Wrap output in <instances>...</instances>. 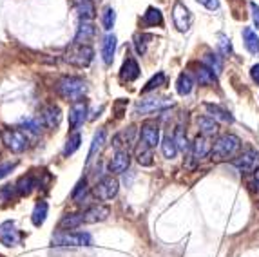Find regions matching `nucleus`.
<instances>
[{
  "label": "nucleus",
  "instance_id": "nucleus-45",
  "mask_svg": "<svg viewBox=\"0 0 259 257\" xmlns=\"http://www.w3.org/2000/svg\"><path fill=\"white\" fill-rule=\"evenodd\" d=\"M250 9H252V18H254V24H255V27L259 29V6L252 2V4H250Z\"/></svg>",
  "mask_w": 259,
  "mask_h": 257
},
{
  "label": "nucleus",
  "instance_id": "nucleus-8",
  "mask_svg": "<svg viewBox=\"0 0 259 257\" xmlns=\"http://www.w3.org/2000/svg\"><path fill=\"white\" fill-rule=\"evenodd\" d=\"M167 107H172V102L167 98H143L134 105L136 114H151L156 111H163Z\"/></svg>",
  "mask_w": 259,
  "mask_h": 257
},
{
  "label": "nucleus",
  "instance_id": "nucleus-1",
  "mask_svg": "<svg viewBox=\"0 0 259 257\" xmlns=\"http://www.w3.org/2000/svg\"><path fill=\"white\" fill-rule=\"evenodd\" d=\"M241 150V140L236 134H223L218 138V142L212 145L210 159L212 161H227L234 159Z\"/></svg>",
  "mask_w": 259,
  "mask_h": 257
},
{
  "label": "nucleus",
  "instance_id": "nucleus-34",
  "mask_svg": "<svg viewBox=\"0 0 259 257\" xmlns=\"http://www.w3.org/2000/svg\"><path fill=\"white\" fill-rule=\"evenodd\" d=\"M80 143H82V136L78 133L71 134L69 138H67V142H65V147H64V156H71L74 154L78 149H80Z\"/></svg>",
  "mask_w": 259,
  "mask_h": 257
},
{
  "label": "nucleus",
  "instance_id": "nucleus-33",
  "mask_svg": "<svg viewBox=\"0 0 259 257\" xmlns=\"http://www.w3.org/2000/svg\"><path fill=\"white\" fill-rule=\"evenodd\" d=\"M104 143H105V131H98V133L95 134V138H93L91 149H89V154H87V163L95 158L96 152L102 149V145H104Z\"/></svg>",
  "mask_w": 259,
  "mask_h": 257
},
{
  "label": "nucleus",
  "instance_id": "nucleus-40",
  "mask_svg": "<svg viewBox=\"0 0 259 257\" xmlns=\"http://www.w3.org/2000/svg\"><path fill=\"white\" fill-rule=\"evenodd\" d=\"M85 194H87V180L83 178V180L78 181L76 189L73 190V199L74 201H80V199L85 197Z\"/></svg>",
  "mask_w": 259,
  "mask_h": 257
},
{
  "label": "nucleus",
  "instance_id": "nucleus-21",
  "mask_svg": "<svg viewBox=\"0 0 259 257\" xmlns=\"http://www.w3.org/2000/svg\"><path fill=\"white\" fill-rule=\"evenodd\" d=\"M196 78H198V83L199 85H216L218 83V78H216V73L212 71L210 67H207V65H198L196 67Z\"/></svg>",
  "mask_w": 259,
  "mask_h": 257
},
{
  "label": "nucleus",
  "instance_id": "nucleus-26",
  "mask_svg": "<svg viewBox=\"0 0 259 257\" xmlns=\"http://www.w3.org/2000/svg\"><path fill=\"white\" fill-rule=\"evenodd\" d=\"M194 89V80L190 76L189 73H182L178 76V81H176V91L180 96H189Z\"/></svg>",
  "mask_w": 259,
  "mask_h": 257
},
{
  "label": "nucleus",
  "instance_id": "nucleus-12",
  "mask_svg": "<svg viewBox=\"0 0 259 257\" xmlns=\"http://www.w3.org/2000/svg\"><path fill=\"white\" fill-rule=\"evenodd\" d=\"M40 118H42V125L48 128H56L62 121V109L55 103H49L40 111Z\"/></svg>",
  "mask_w": 259,
  "mask_h": 257
},
{
  "label": "nucleus",
  "instance_id": "nucleus-15",
  "mask_svg": "<svg viewBox=\"0 0 259 257\" xmlns=\"http://www.w3.org/2000/svg\"><path fill=\"white\" fill-rule=\"evenodd\" d=\"M129 165H131L129 150H116L114 158L109 163V172L111 174H121V172H125L129 168Z\"/></svg>",
  "mask_w": 259,
  "mask_h": 257
},
{
  "label": "nucleus",
  "instance_id": "nucleus-32",
  "mask_svg": "<svg viewBox=\"0 0 259 257\" xmlns=\"http://www.w3.org/2000/svg\"><path fill=\"white\" fill-rule=\"evenodd\" d=\"M161 152H163V156L167 159L176 158V154H178V145H176V142H174L172 136H165L163 138V142H161Z\"/></svg>",
  "mask_w": 259,
  "mask_h": 257
},
{
  "label": "nucleus",
  "instance_id": "nucleus-36",
  "mask_svg": "<svg viewBox=\"0 0 259 257\" xmlns=\"http://www.w3.org/2000/svg\"><path fill=\"white\" fill-rule=\"evenodd\" d=\"M165 83H167V76H165V73H158L147 81V85L143 87L142 93L143 95H145V93H151V91L158 89V87H163Z\"/></svg>",
  "mask_w": 259,
  "mask_h": 257
},
{
  "label": "nucleus",
  "instance_id": "nucleus-37",
  "mask_svg": "<svg viewBox=\"0 0 259 257\" xmlns=\"http://www.w3.org/2000/svg\"><path fill=\"white\" fill-rule=\"evenodd\" d=\"M114 22H116V13H114V9L111 6L104 9V15H102V24H104V29L105 31H111L114 27Z\"/></svg>",
  "mask_w": 259,
  "mask_h": 257
},
{
  "label": "nucleus",
  "instance_id": "nucleus-7",
  "mask_svg": "<svg viewBox=\"0 0 259 257\" xmlns=\"http://www.w3.org/2000/svg\"><path fill=\"white\" fill-rule=\"evenodd\" d=\"M118 189H120V185H118V180L116 178L111 176H105L96 183L95 187V196L102 201H109L112 197H116L118 194Z\"/></svg>",
  "mask_w": 259,
  "mask_h": 257
},
{
  "label": "nucleus",
  "instance_id": "nucleus-11",
  "mask_svg": "<svg viewBox=\"0 0 259 257\" xmlns=\"http://www.w3.org/2000/svg\"><path fill=\"white\" fill-rule=\"evenodd\" d=\"M172 20H174V26L178 27V31H185L190 29V24H192V15L190 11L187 9V6L183 2H176L172 9Z\"/></svg>",
  "mask_w": 259,
  "mask_h": 257
},
{
  "label": "nucleus",
  "instance_id": "nucleus-24",
  "mask_svg": "<svg viewBox=\"0 0 259 257\" xmlns=\"http://www.w3.org/2000/svg\"><path fill=\"white\" fill-rule=\"evenodd\" d=\"M243 42H245V48L248 49V53L257 55L259 53V38H257V33H255L252 27H243Z\"/></svg>",
  "mask_w": 259,
  "mask_h": 257
},
{
  "label": "nucleus",
  "instance_id": "nucleus-14",
  "mask_svg": "<svg viewBox=\"0 0 259 257\" xmlns=\"http://www.w3.org/2000/svg\"><path fill=\"white\" fill-rule=\"evenodd\" d=\"M111 214V208L107 205H93L83 212V223H102L109 218Z\"/></svg>",
  "mask_w": 259,
  "mask_h": 257
},
{
  "label": "nucleus",
  "instance_id": "nucleus-13",
  "mask_svg": "<svg viewBox=\"0 0 259 257\" xmlns=\"http://www.w3.org/2000/svg\"><path fill=\"white\" fill-rule=\"evenodd\" d=\"M140 138H142L143 143H147L149 147L154 149L158 143H160V127L154 121H145L142 125V131H140Z\"/></svg>",
  "mask_w": 259,
  "mask_h": 257
},
{
  "label": "nucleus",
  "instance_id": "nucleus-31",
  "mask_svg": "<svg viewBox=\"0 0 259 257\" xmlns=\"http://www.w3.org/2000/svg\"><path fill=\"white\" fill-rule=\"evenodd\" d=\"M80 225H83V214H69L60 221L62 230H74Z\"/></svg>",
  "mask_w": 259,
  "mask_h": 257
},
{
  "label": "nucleus",
  "instance_id": "nucleus-3",
  "mask_svg": "<svg viewBox=\"0 0 259 257\" xmlns=\"http://www.w3.org/2000/svg\"><path fill=\"white\" fill-rule=\"evenodd\" d=\"M55 246H91L93 237L87 232H69L60 230L53 236Z\"/></svg>",
  "mask_w": 259,
  "mask_h": 257
},
{
  "label": "nucleus",
  "instance_id": "nucleus-22",
  "mask_svg": "<svg viewBox=\"0 0 259 257\" xmlns=\"http://www.w3.org/2000/svg\"><path fill=\"white\" fill-rule=\"evenodd\" d=\"M198 127H199L201 136H205V138L214 136V134H218V131H220L218 121L214 120V118H210V116H201V118H198Z\"/></svg>",
  "mask_w": 259,
  "mask_h": 257
},
{
  "label": "nucleus",
  "instance_id": "nucleus-42",
  "mask_svg": "<svg viewBox=\"0 0 259 257\" xmlns=\"http://www.w3.org/2000/svg\"><path fill=\"white\" fill-rule=\"evenodd\" d=\"M218 46H220V51L223 53V55L229 56L230 53H232V44H230V38H227L225 34H220V42H218Z\"/></svg>",
  "mask_w": 259,
  "mask_h": 257
},
{
  "label": "nucleus",
  "instance_id": "nucleus-9",
  "mask_svg": "<svg viewBox=\"0 0 259 257\" xmlns=\"http://www.w3.org/2000/svg\"><path fill=\"white\" fill-rule=\"evenodd\" d=\"M22 241V234L13 221H4L0 225V243L4 246H18Z\"/></svg>",
  "mask_w": 259,
  "mask_h": 257
},
{
  "label": "nucleus",
  "instance_id": "nucleus-5",
  "mask_svg": "<svg viewBox=\"0 0 259 257\" xmlns=\"http://www.w3.org/2000/svg\"><path fill=\"white\" fill-rule=\"evenodd\" d=\"M232 165L238 168L239 172L254 174L255 170H259V152L254 149L245 150L243 154H239L238 158L232 159Z\"/></svg>",
  "mask_w": 259,
  "mask_h": 257
},
{
  "label": "nucleus",
  "instance_id": "nucleus-20",
  "mask_svg": "<svg viewBox=\"0 0 259 257\" xmlns=\"http://www.w3.org/2000/svg\"><path fill=\"white\" fill-rule=\"evenodd\" d=\"M210 143H208V138L205 136H198L194 140V143H192V149H190V152H192V158L194 159H203L205 156L210 154Z\"/></svg>",
  "mask_w": 259,
  "mask_h": 257
},
{
  "label": "nucleus",
  "instance_id": "nucleus-27",
  "mask_svg": "<svg viewBox=\"0 0 259 257\" xmlns=\"http://www.w3.org/2000/svg\"><path fill=\"white\" fill-rule=\"evenodd\" d=\"M136 159H138L140 165L143 167H151L152 165V147H149L147 143H143L140 140L138 147H136Z\"/></svg>",
  "mask_w": 259,
  "mask_h": 257
},
{
  "label": "nucleus",
  "instance_id": "nucleus-47",
  "mask_svg": "<svg viewBox=\"0 0 259 257\" xmlns=\"http://www.w3.org/2000/svg\"><path fill=\"white\" fill-rule=\"evenodd\" d=\"M250 76H252V80L259 85V64H255L254 67L250 69Z\"/></svg>",
  "mask_w": 259,
  "mask_h": 257
},
{
  "label": "nucleus",
  "instance_id": "nucleus-16",
  "mask_svg": "<svg viewBox=\"0 0 259 257\" xmlns=\"http://www.w3.org/2000/svg\"><path fill=\"white\" fill-rule=\"evenodd\" d=\"M96 34V27L91 20H80L76 36H74V44H85Z\"/></svg>",
  "mask_w": 259,
  "mask_h": 257
},
{
  "label": "nucleus",
  "instance_id": "nucleus-30",
  "mask_svg": "<svg viewBox=\"0 0 259 257\" xmlns=\"http://www.w3.org/2000/svg\"><path fill=\"white\" fill-rule=\"evenodd\" d=\"M142 24L145 27H154V26H161L163 24V17H161V11L156 8H149L147 13L143 15Z\"/></svg>",
  "mask_w": 259,
  "mask_h": 257
},
{
  "label": "nucleus",
  "instance_id": "nucleus-43",
  "mask_svg": "<svg viewBox=\"0 0 259 257\" xmlns=\"http://www.w3.org/2000/svg\"><path fill=\"white\" fill-rule=\"evenodd\" d=\"M15 167H17V161H4V163H0V180H4V178L8 176L9 172L13 170Z\"/></svg>",
  "mask_w": 259,
  "mask_h": 257
},
{
  "label": "nucleus",
  "instance_id": "nucleus-17",
  "mask_svg": "<svg viewBox=\"0 0 259 257\" xmlns=\"http://www.w3.org/2000/svg\"><path fill=\"white\" fill-rule=\"evenodd\" d=\"M138 76H140L138 62L134 60V58H127V60L123 62V65H121V71H120L121 81H134Z\"/></svg>",
  "mask_w": 259,
  "mask_h": 257
},
{
  "label": "nucleus",
  "instance_id": "nucleus-39",
  "mask_svg": "<svg viewBox=\"0 0 259 257\" xmlns=\"http://www.w3.org/2000/svg\"><path fill=\"white\" fill-rule=\"evenodd\" d=\"M147 40H151V36H147V34H136L134 36V48H136L138 55H145V51H147Z\"/></svg>",
  "mask_w": 259,
  "mask_h": 257
},
{
  "label": "nucleus",
  "instance_id": "nucleus-28",
  "mask_svg": "<svg viewBox=\"0 0 259 257\" xmlns=\"http://www.w3.org/2000/svg\"><path fill=\"white\" fill-rule=\"evenodd\" d=\"M48 212H49V205L46 201H40L35 205L33 208V214H31V221L35 227H42L46 223V219H48Z\"/></svg>",
  "mask_w": 259,
  "mask_h": 257
},
{
  "label": "nucleus",
  "instance_id": "nucleus-25",
  "mask_svg": "<svg viewBox=\"0 0 259 257\" xmlns=\"http://www.w3.org/2000/svg\"><path fill=\"white\" fill-rule=\"evenodd\" d=\"M134 138H136V128L134 127L125 128L123 133L114 136V147H116L118 150H121V145H125V150H127L134 143Z\"/></svg>",
  "mask_w": 259,
  "mask_h": 257
},
{
  "label": "nucleus",
  "instance_id": "nucleus-18",
  "mask_svg": "<svg viewBox=\"0 0 259 257\" xmlns=\"http://www.w3.org/2000/svg\"><path fill=\"white\" fill-rule=\"evenodd\" d=\"M73 6L82 20H93L96 17V9L93 0H73Z\"/></svg>",
  "mask_w": 259,
  "mask_h": 257
},
{
  "label": "nucleus",
  "instance_id": "nucleus-10",
  "mask_svg": "<svg viewBox=\"0 0 259 257\" xmlns=\"http://www.w3.org/2000/svg\"><path fill=\"white\" fill-rule=\"evenodd\" d=\"M87 120V100L82 98L78 102H73L69 109V131H76L78 127H82L83 121Z\"/></svg>",
  "mask_w": 259,
  "mask_h": 257
},
{
  "label": "nucleus",
  "instance_id": "nucleus-35",
  "mask_svg": "<svg viewBox=\"0 0 259 257\" xmlns=\"http://www.w3.org/2000/svg\"><path fill=\"white\" fill-rule=\"evenodd\" d=\"M203 62H205V65L210 67L216 74L223 71V60H221V56L214 55V53H207V55L203 56Z\"/></svg>",
  "mask_w": 259,
  "mask_h": 257
},
{
  "label": "nucleus",
  "instance_id": "nucleus-44",
  "mask_svg": "<svg viewBox=\"0 0 259 257\" xmlns=\"http://www.w3.org/2000/svg\"><path fill=\"white\" fill-rule=\"evenodd\" d=\"M198 2L201 6H205L208 11H216V9H220V0H198Z\"/></svg>",
  "mask_w": 259,
  "mask_h": 257
},
{
  "label": "nucleus",
  "instance_id": "nucleus-38",
  "mask_svg": "<svg viewBox=\"0 0 259 257\" xmlns=\"http://www.w3.org/2000/svg\"><path fill=\"white\" fill-rule=\"evenodd\" d=\"M174 142H176V145H178V150H187V134L183 133V127L182 125H178L176 127V131H174Z\"/></svg>",
  "mask_w": 259,
  "mask_h": 257
},
{
  "label": "nucleus",
  "instance_id": "nucleus-29",
  "mask_svg": "<svg viewBox=\"0 0 259 257\" xmlns=\"http://www.w3.org/2000/svg\"><path fill=\"white\" fill-rule=\"evenodd\" d=\"M35 187H36L35 178L27 174V176H22L20 180L17 181V185H15V190H17L20 196H29V194L35 190Z\"/></svg>",
  "mask_w": 259,
  "mask_h": 257
},
{
  "label": "nucleus",
  "instance_id": "nucleus-19",
  "mask_svg": "<svg viewBox=\"0 0 259 257\" xmlns=\"http://www.w3.org/2000/svg\"><path fill=\"white\" fill-rule=\"evenodd\" d=\"M114 53H116V36L114 34H107L102 42V58H104L105 65H111L114 60Z\"/></svg>",
  "mask_w": 259,
  "mask_h": 257
},
{
  "label": "nucleus",
  "instance_id": "nucleus-23",
  "mask_svg": "<svg viewBox=\"0 0 259 257\" xmlns=\"http://www.w3.org/2000/svg\"><path fill=\"white\" fill-rule=\"evenodd\" d=\"M205 109H207L210 118H214V120L225 121V123H232L234 121V116L230 114L227 109L220 107V105H216V103H205Z\"/></svg>",
  "mask_w": 259,
  "mask_h": 257
},
{
  "label": "nucleus",
  "instance_id": "nucleus-4",
  "mask_svg": "<svg viewBox=\"0 0 259 257\" xmlns=\"http://www.w3.org/2000/svg\"><path fill=\"white\" fill-rule=\"evenodd\" d=\"M93 58H95V51L87 44H74L64 56V60L74 67H87V65H91Z\"/></svg>",
  "mask_w": 259,
  "mask_h": 257
},
{
  "label": "nucleus",
  "instance_id": "nucleus-41",
  "mask_svg": "<svg viewBox=\"0 0 259 257\" xmlns=\"http://www.w3.org/2000/svg\"><path fill=\"white\" fill-rule=\"evenodd\" d=\"M22 127H24V131H29V133H33V134H38L40 128H42V123H40L38 120H24L22 121Z\"/></svg>",
  "mask_w": 259,
  "mask_h": 257
},
{
  "label": "nucleus",
  "instance_id": "nucleus-2",
  "mask_svg": "<svg viewBox=\"0 0 259 257\" xmlns=\"http://www.w3.org/2000/svg\"><path fill=\"white\" fill-rule=\"evenodd\" d=\"M56 91L67 102H78L87 93V81L80 76H62L56 83Z\"/></svg>",
  "mask_w": 259,
  "mask_h": 257
},
{
  "label": "nucleus",
  "instance_id": "nucleus-6",
  "mask_svg": "<svg viewBox=\"0 0 259 257\" xmlns=\"http://www.w3.org/2000/svg\"><path fill=\"white\" fill-rule=\"evenodd\" d=\"M2 142L11 152H24L27 149V138L24 131L18 128H4L2 131Z\"/></svg>",
  "mask_w": 259,
  "mask_h": 257
},
{
  "label": "nucleus",
  "instance_id": "nucleus-46",
  "mask_svg": "<svg viewBox=\"0 0 259 257\" xmlns=\"http://www.w3.org/2000/svg\"><path fill=\"white\" fill-rule=\"evenodd\" d=\"M248 183H250L252 189L259 192V170H255L254 174H252V178H250V181H248Z\"/></svg>",
  "mask_w": 259,
  "mask_h": 257
}]
</instances>
